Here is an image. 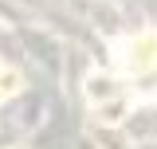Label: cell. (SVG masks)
<instances>
[{
	"mask_svg": "<svg viewBox=\"0 0 157 149\" xmlns=\"http://www.w3.org/2000/svg\"><path fill=\"white\" fill-rule=\"evenodd\" d=\"M122 59H126L130 71H153L157 67V32H141L137 39H130Z\"/></svg>",
	"mask_w": 157,
	"mask_h": 149,
	"instance_id": "1",
	"label": "cell"
},
{
	"mask_svg": "<svg viewBox=\"0 0 157 149\" xmlns=\"http://www.w3.org/2000/svg\"><path fill=\"white\" fill-rule=\"evenodd\" d=\"M0 90H16V74L8 67H0Z\"/></svg>",
	"mask_w": 157,
	"mask_h": 149,
	"instance_id": "2",
	"label": "cell"
}]
</instances>
